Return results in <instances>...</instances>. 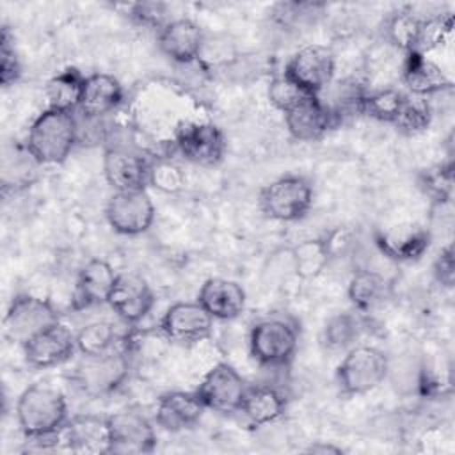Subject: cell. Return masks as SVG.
Segmentation results:
<instances>
[{
  "label": "cell",
  "instance_id": "29",
  "mask_svg": "<svg viewBox=\"0 0 455 455\" xmlns=\"http://www.w3.org/2000/svg\"><path fill=\"white\" fill-rule=\"evenodd\" d=\"M84 82L85 76L78 68H64L57 75H53L44 87L48 108L76 112L82 100Z\"/></svg>",
  "mask_w": 455,
  "mask_h": 455
},
{
  "label": "cell",
  "instance_id": "14",
  "mask_svg": "<svg viewBox=\"0 0 455 455\" xmlns=\"http://www.w3.org/2000/svg\"><path fill=\"white\" fill-rule=\"evenodd\" d=\"M158 329L172 343L194 345L212 336L213 318L197 300H181L165 309Z\"/></svg>",
  "mask_w": 455,
  "mask_h": 455
},
{
  "label": "cell",
  "instance_id": "42",
  "mask_svg": "<svg viewBox=\"0 0 455 455\" xmlns=\"http://www.w3.org/2000/svg\"><path fill=\"white\" fill-rule=\"evenodd\" d=\"M126 14L137 25L156 32L172 20L169 18V5L164 2H135L126 5Z\"/></svg>",
  "mask_w": 455,
  "mask_h": 455
},
{
  "label": "cell",
  "instance_id": "40",
  "mask_svg": "<svg viewBox=\"0 0 455 455\" xmlns=\"http://www.w3.org/2000/svg\"><path fill=\"white\" fill-rule=\"evenodd\" d=\"M409 94V92H407ZM432 105L428 101V98H419V96H412L409 94L407 103L402 110V116L398 119V123L395 124V128L405 132V133H418L423 132L430 126L432 121Z\"/></svg>",
  "mask_w": 455,
  "mask_h": 455
},
{
  "label": "cell",
  "instance_id": "3",
  "mask_svg": "<svg viewBox=\"0 0 455 455\" xmlns=\"http://www.w3.org/2000/svg\"><path fill=\"white\" fill-rule=\"evenodd\" d=\"M389 373L387 355L370 345H354L336 368V386L343 396H361L379 387Z\"/></svg>",
  "mask_w": 455,
  "mask_h": 455
},
{
  "label": "cell",
  "instance_id": "27",
  "mask_svg": "<svg viewBox=\"0 0 455 455\" xmlns=\"http://www.w3.org/2000/svg\"><path fill=\"white\" fill-rule=\"evenodd\" d=\"M290 258L293 275L302 281L315 279L327 268L332 258V242L329 236L304 238L290 247Z\"/></svg>",
  "mask_w": 455,
  "mask_h": 455
},
{
  "label": "cell",
  "instance_id": "21",
  "mask_svg": "<svg viewBox=\"0 0 455 455\" xmlns=\"http://www.w3.org/2000/svg\"><path fill=\"white\" fill-rule=\"evenodd\" d=\"M206 407L196 391H169L156 402L155 423L167 432H183L199 423Z\"/></svg>",
  "mask_w": 455,
  "mask_h": 455
},
{
  "label": "cell",
  "instance_id": "28",
  "mask_svg": "<svg viewBox=\"0 0 455 455\" xmlns=\"http://www.w3.org/2000/svg\"><path fill=\"white\" fill-rule=\"evenodd\" d=\"M347 295L354 309L364 315L384 304L389 295V283L375 270H357L348 281Z\"/></svg>",
  "mask_w": 455,
  "mask_h": 455
},
{
  "label": "cell",
  "instance_id": "1",
  "mask_svg": "<svg viewBox=\"0 0 455 455\" xmlns=\"http://www.w3.org/2000/svg\"><path fill=\"white\" fill-rule=\"evenodd\" d=\"M16 421L21 434L41 444H53L69 421L64 395L48 384H32L16 402Z\"/></svg>",
  "mask_w": 455,
  "mask_h": 455
},
{
  "label": "cell",
  "instance_id": "7",
  "mask_svg": "<svg viewBox=\"0 0 455 455\" xmlns=\"http://www.w3.org/2000/svg\"><path fill=\"white\" fill-rule=\"evenodd\" d=\"M130 373V359L124 350H110L101 355H82L73 371V380L89 396L114 393Z\"/></svg>",
  "mask_w": 455,
  "mask_h": 455
},
{
  "label": "cell",
  "instance_id": "5",
  "mask_svg": "<svg viewBox=\"0 0 455 455\" xmlns=\"http://www.w3.org/2000/svg\"><path fill=\"white\" fill-rule=\"evenodd\" d=\"M299 348V331L293 322L279 316L258 320L249 332L252 359L267 368H286Z\"/></svg>",
  "mask_w": 455,
  "mask_h": 455
},
{
  "label": "cell",
  "instance_id": "37",
  "mask_svg": "<svg viewBox=\"0 0 455 455\" xmlns=\"http://www.w3.org/2000/svg\"><path fill=\"white\" fill-rule=\"evenodd\" d=\"M323 11L325 5L318 2H281L272 7V18L277 25L290 30L306 23H315Z\"/></svg>",
  "mask_w": 455,
  "mask_h": 455
},
{
  "label": "cell",
  "instance_id": "18",
  "mask_svg": "<svg viewBox=\"0 0 455 455\" xmlns=\"http://www.w3.org/2000/svg\"><path fill=\"white\" fill-rule=\"evenodd\" d=\"M206 36L203 28L188 18H172L156 32L160 52L172 62L188 66L199 60Z\"/></svg>",
  "mask_w": 455,
  "mask_h": 455
},
{
  "label": "cell",
  "instance_id": "19",
  "mask_svg": "<svg viewBox=\"0 0 455 455\" xmlns=\"http://www.w3.org/2000/svg\"><path fill=\"white\" fill-rule=\"evenodd\" d=\"M117 274L119 272H116L108 261L100 258L89 259L76 275L71 307L75 311H82L92 306L107 304Z\"/></svg>",
  "mask_w": 455,
  "mask_h": 455
},
{
  "label": "cell",
  "instance_id": "9",
  "mask_svg": "<svg viewBox=\"0 0 455 455\" xmlns=\"http://www.w3.org/2000/svg\"><path fill=\"white\" fill-rule=\"evenodd\" d=\"M156 208L146 188L114 192L105 206L108 226L124 236L146 233L155 222Z\"/></svg>",
  "mask_w": 455,
  "mask_h": 455
},
{
  "label": "cell",
  "instance_id": "35",
  "mask_svg": "<svg viewBox=\"0 0 455 455\" xmlns=\"http://www.w3.org/2000/svg\"><path fill=\"white\" fill-rule=\"evenodd\" d=\"M451 28H453L451 12H439V14H430L427 18H421L412 53L427 55L428 52H432L434 48L444 43Z\"/></svg>",
  "mask_w": 455,
  "mask_h": 455
},
{
  "label": "cell",
  "instance_id": "11",
  "mask_svg": "<svg viewBox=\"0 0 455 455\" xmlns=\"http://www.w3.org/2000/svg\"><path fill=\"white\" fill-rule=\"evenodd\" d=\"M245 379L229 363H217L201 379L196 393L206 409L220 414H235L240 411L245 389Z\"/></svg>",
  "mask_w": 455,
  "mask_h": 455
},
{
  "label": "cell",
  "instance_id": "13",
  "mask_svg": "<svg viewBox=\"0 0 455 455\" xmlns=\"http://www.w3.org/2000/svg\"><path fill=\"white\" fill-rule=\"evenodd\" d=\"M149 158L128 144L107 146L103 153V176L114 192L148 188Z\"/></svg>",
  "mask_w": 455,
  "mask_h": 455
},
{
  "label": "cell",
  "instance_id": "15",
  "mask_svg": "<svg viewBox=\"0 0 455 455\" xmlns=\"http://www.w3.org/2000/svg\"><path fill=\"white\" fill-rule=\"evenodd\" d=\"M430 242L428 228L418 222H395L373 233V243L379 252L396 263L419 259L430 247Z\"/></svg>",
  "mask_w": 455,
  "mask_h": 455
},
{
  "label": "cell",
  "instance_id": "32",
  "mask_svg": "<svg viewBox=\"0 0 455 455\" xmlns=\"http://www.w3.org/2000/svg\"><path fill=\"white\" fill-rule=\"evenodd\" d=\"M41 164L30 155L25 142L14 144L11 151H5L2 164V187L7 188H25L36 180V169Z\"/></svg>",
  "mask_w": 455,
  "mask_h": 455
},
{
  "label": "cell",
  "instance_id": "12",
  "mask_svg": "<svg viewBox=\"0 0 455 455\" xmlns=\"http://www.w3.org/2000/svg\"><path fill=\"white\" fill-rule=\"evenodd\" d=\"M108 453H151L156 432L151 419L137 409H121L107 416Z\"/></svg>",
  "mask_w": 455,
  "mask_h": 455
},
{
  "label": "cell",
  "instance_id": "38",
  "mask_svg": "<svg viewBox=\"0 0 455 455\" xmlns=\"http://www.w3.org/2000/svg\"><path fill=\"white\" fill-rule=\"evenodd\" d=\"M155 187L164 194H176L185 185V174L180 165L165 156L149 158V174L148 187Z\"/></svg>",
  "mask_w": 455,
  "mask_h": 455
},
{
  "label": "cell",
  "instance_id": "4",
  "mask_svg": "<svg viewBox=\"0 0 455 455\" xmlns=\"http://www.w3.org/2000/svg\"><path fill=\"white\" fill-rule=\"evenodd\" d=\"M313 197V183L306 176L286 174L261 187L258 204L265 217L272 220L295 222L309 213Z\"/></svg>",
  "mask_w": 455,
  "mask_h": 455
},
{
  "label": "cell",
  "instance_id": "2",
  "mask_svg": "<svg viewBox=\"0 0 455 455\" xmlns=\"http://www.w3.org/2000/svg\"><path fill=\"white\" fill-rule=\"evenodd\" d=\"M78 144L76 112L44 108L30 124L25 146L41 165L62 164Z\"/></svg>",
  "mask_w": 455,
  "mask_h": 455
},
{
  "label": "cell",
  "instance_id": "34",
  "mask_svg": "<svg viewBox=\"0 0 455 455\" xmlns=\"http://www.w3.org/2000/svg\"><path fill=\"white\" fill-rule=\"evenodd\" d=\"M119 338L114 323L96 320L76 332V352L82 355H101L116 348Z\"/></svg>",
  "mask_w": 455,
  "mask_h": 455
},
{
  "label": "cell",
  "instance_id": "25",
  "mask_svg": "<svg viewBox=\"0 0 455 455\" xmlns=\"http://www.w3.org/2000/svg\"><path fill=\"white\" fill-rule=\"evenodd\" d=\"M62 439L71 451L76 453H108L107 418L96 414H76L69 418L62 430Z\"/></svg>",
  "mask_w": 455,
  "mask_h": 455
},
{
  "label": "cell",
  "instance_id": "39",
  "mask_svg": "<svg viewBox=\"0 0 455 455\" xmlns=\"http://www.w3.org/2000/svg\"><path fill=\"white\" fill-rule=\"evenodd\" d=\"M309 96H315V94H309L306 92L302 87H299L293 80H290L283 71L279 75H275L268 87H267V98L268 101L277 108L281 110L283 114L288 112L290 108H293L295 105H299L300 101H304L306 98Z\"/></svg>",
  "mask_w": 455,
  "mask_h": 455
},
{
  "label": "cell",
  "instance_id": "17",
  "mask_svg": "<svg viewBox=\"0 0 455 455\" xmlns=\"http://www.w3.org/2000/svg\"><path fill=\"white\" fill-rule=\"evenodd\" d=\"M21 348L27 364L32 368L59 366L75 355L76 334L68 325L57 322L36 334Z\"/></svg>",
  "mask_w": 455,
  "mask_h": 455
},
{
  "label": "cell",
  "instance_id": "26",
  "mask_svg": "<svg viewBox=\"0 0 455 455\" xmlns=\"http://www.w3.org/2000/svg\"><path fill=\"white\" fill-rule=\"evenodd\" d=\"M286 396L281 389L270 384H256L247 386L240 414L251 427H263L277 421L286 411Z\"/></svg>",
  "mask_w": 455,
  "mask_h": 455
},
{
  "label": "cell",
  "instance_id": "8",
  "mask_svg": "<svg viewBox=\"0 0 455 455\" xmlns=\"http://www.w3.org/2000/svg\"><path fill=\"white\" fill-rule=\"evenodd\" d=\"M283 73L306 92L322 96V92L332 84L336 55L325 44H306L291 53Z\"/></svg>",
  "mask_w": 455,
  "mask_h": 455
},
{
  "label": "cell",
  "instance_id": "30",
  "mask_svg": "<svg viewBox=\"0 0 455 455\" xmlns=\"http://www.w3.org/2000/svg\"><path fill=\"white\" fill-rule=\"evenodd\" d=\"M407 98V92L395 87L366 91L361 100V114L395 126L402 116Z\"/></svg>",
  "mask_w": 455,
  "mask_h": 455
},
{
  "label": "cell",
  "instance_id": "43",
  "mask_svg": "<svg viewBox=\"0 0 455 455\" xmlns=\"http://www.w3.org/2000/svg\"><path fill=\"white\" fill-rule=\"evenodd\" d=\"M432 274H434V279L437 281V284H441L443 288H453V283H455V259H453V247L451 243L444 245L434 263H432Z\"/></svg>",
  "mask_w": 455,
  "mask_h": 455
},
{
  "label": "cell",
  "instance_id": "33",
  "mask_svg": "<svg viewBox=\"0 0 455 455\" xmlns=\"http://www.w3.org/2000/svg\"><path fill=\"white\" fill-rule=\"evenodd\" d=\"M418 187L434 204H448L453 197V164L443 162L423 169L418 174Z\"/></svg>",
  "mask_w": 455,
  "mask_h": 455
},
{
  "label": "cell",
  "instance_id": "20",
  "mask_svg": "<svg viewBox=\"0 0 455 455\" xmlns=\"http://www.w3.org/2000/svg\"><path fill=\"white\" fill-rule=\"evenodd\" d=\"M283 116L288 133L300 142L320 140L331 128L338 124L322 96H309Z\"/></svg>",
  "mask_w": 455,
  "mask_h": 455
},
{
  "label": "cell",
  "instance_id": "10",
  "mask_svg": "<svg viewBox=\"0 0 455 455\" xmlns=\"http://www.w3.org/2000/svg\"><path fill=\"white\" fill-rule=\"evenodd\" d=\"M174 149L190 164L215 167L224 160L228 142L213 123H181L176 128Z\"/></svg>",
  "mask_w": 455,
  "mask_h": 455
},
{
  "label": "cell",
  "instance_id": "36",
  "mask_svg": "<svg viewBox=\"0 0 455 455\" xmlns=\"http://www.w3.org/2000/svg\"><path fill=\"white\" fill-rule=\"evenodd\" d=\"M419 21L421 18L416 16L412 11H398L395 12L387 21H386V37L387 41L402 50L403 53H412L418 30H419Z\"/></svg>",
  "mask_w": 455,
  "mask_h": 455
},
{
  "label": "cell",
  "instance_id": "41",
  "mask_svg": "<svg viewBox=\"0 0 455 455\" xmlns=\"http://www.w3.org/2000/svg\"><path fill=\"white\" fill-rule=\"evenodd\" d=\"M21 76V60L16 52L14 36L7 25L2 27L0 32V84L2 87H9L16 84Z\"/></svg>",
  "mask_w": 455,
  "mask_h": 455
},
{
  "label": "cell",
  "instance_id": "6",
  "mask_svg": "<svg viewBox=\"0 0 455 455\" xmlns=\"http://www.w3.org/2000/svg\"><path fill=\"white\" fill-rule=\"evenodd\" d=\"M60 322L57 309L32 293H18L11 299L4 316V334L9 341L25 345L36 334Z\"/></svg>",
  "mask_w": 455,
  "mask_h": 455
},
{
  "label": "cell",
  "instance_id": "22",
  "mask_svg": "<svg viewBox=\"0 0 455 455\" xmlns=\"http://www.w3.org/2000/svg\"><path fill=\"white\" fill-rule=\"evenodd\" d=\"M213 320H233L238 318L247 302L245 290L240 283L226 277H208L196 299Z\"/></svg>",
  "mask_w": 455,
  "mask_h": 455
},
{
  "label": "cell",
  "instance_id": "31",
  "mask_svg": "<svg viewBox=\"0 0 455 455\" xmlns=\"http://www.w3.org/2000/svg\"><path fill=\"white\" fill-rule=\"evenodd\" d=\"M363 334L361 313H338L331 316L322 329V345L327 350H348L352 348Z\"/></svg>",
  "mask_w": 455,
  "mask_h": 455
},
{
  "label": "cell",
  "instance_id": "44",
  "mask_svg": "<svg viewBox=\"0 0 455 455\" xmlns=\"http://www.w3.org/2000/svg\"><path fill=\"white\" fill-rule=\"evenodd\" d=\"M306 451L309 453H343V450L339 446H334V444H325V443H315L311 444Z\"/></svg>",
  "mask_w": 455,
  "mask_h": 455
},
{
  "label": "cell",
  "instance_id": "23",
  "mask_svg": "<svg viewBox=\"0 0 455 455\" xmlns=\"http://www.w3.org/2000/svg\"><path fill=\"white\" fill-rule=\"evenodd\" d=\"M402 82L409 94L419 98L443 94L453 87L451 78L443 71V68L430 60L427 55L419 53H405Z\"/></svg>",
  "mask_w": 455,
  "mask_h": 455
},
{
  "label": "cell",
  "instance_id": "16",
  "mask_svg": "<svg viewBox=\"0 0 455 455\" xmlns=\"http://www.w3.org/2000/svg\"><path fill=\"white\" fill-rule=\"evenodd\" d=\"M107 304L124 323H139L153 309L155 293L142 275L119 272Z\"/></svg>",
  "mask_w": 455,
  "mask_h": 455
},
{
  "label": "cell",
  "instance_id": "24",
  "mask_svg": "<svg viewBox=\"0 0 455 455\" xmlns=\"http://www.w3.org/2000/svg\"><path fill=\"white\" fill-rule=\"evenodd\" d=\"M124 100L121 82L108 73H92L85 76L78 114L92 119H101L112 114Z\"/></svg>",
  "mask_w": 455,
  "mask_h": 455
}]
</instances>
